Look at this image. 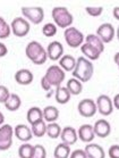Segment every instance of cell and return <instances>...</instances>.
<instances>
[{"label": "cell", "instance_id": "5bb4252c", "mask_svg": "<svg viewBox=\"0 0 119 158\" xmlns=\"http://www.w3.org/2000/svg\"><path fill=\"white\" fill-rule=\"evenodd\" d=\"M77 137L81 141L86 142V143H91L94 140V131L93 126L90 124H83L79 126V129L77 130Z\"/></svg>", "mask_w": 119, "mask_h": 158}, {"label": "cell", "instance_id": "44dd1931", "mask_svg": "<svg viewBox=\"0 0 119 158\" xmlns=\"http://www.w3.org/2000/svg\"><path fill=\"white\" fill-rule=\"evenodd\" d=\"M59 66L65 72H73L76 66V58L73 57L72 55H64L59 59Z\"/></svg>", "mask_w": 119, "mask_h": 158}, {"label": "cell", "instance_id": "8fae6325", "mask_svg": "<svg viewBox=\"0 0 119 158\" xmlns=\"http://www.w3.org/2000/svg\"><path fill=\"white\" fill-rule=\"evenodd\" d=\"M97 35L101 39L103 43H110L116 35V30L110 23H103L97 27Z\"/></svg>", "mask_w": 119, "mask_h": 158}, {"label": "cell", "instance_id": "9c48e42d", "mask_svg": "<svg viewBox=\"0 0 119 158\" xmlns=\"http://www.w3.org/2000/svg\"><path fill=\"white\" fill-rule=\"evenodd\" d=\"M77 110H78L79 115L83 116V117H93L95 114H97V104L95 101H93L90 98H85L83 100H81L78 102V106H77Z\"/></svg>", "mask_w": 119, "mask_h": 158}, {"label": "cell", "instance_id": "2e32d148", "mask_svg": "<svg viewBox=\"0 0 119 158\" xmlns=\"http://www.w3.org/2000/svg\"><path fill=\"white\" fill-rule=\"evenodd\" d=\"M14 135L17 138L18 140L23 141V142H29L30 140H32L33 133L32 130L30 129L27 125H25V124H18V125L15 126Z\"/></svg>", "mask_w": 119, "mask_h": 158}, {"label": "cell", "instance_id": "ba28073f", "mask_svg": "<svg viewBox=\"0 0 119 158\" xmlns=\"http://www.w3.org/2000/svg\"><path fill=\"white\" fill-rule=\"evenodd\" d=\"M14 129L9 124H4L0 126V151H6L13 144Z\"/></svg>", "mask_w": 119, "mask_h": 158}, {"label": "cell", "instance_id": "ee69618b", "mask_svg": "<svg viewBox=\"0 0 119 158\" xmlns=\"http://www.w3.org/2000/svg\"><path fill=\"white\" fill-rule=\"evenodd\" d=\"M116 35H117V38H118V41H119V26H118V29H117V31H116Z\"/></svg>", "mask_w": 119, "mask_h": 158}, {"label": "cell", "instance_id": "4fadbf2b", "mask_svg": "<svg viewBox=\"0 0 119 158\" xmlns=\"http://www.w3.org/2000/svg\"><path fill=\"white\" fill-rule=\"evenodd\" d=\"M93 131L99 138H107L111 133V125L105 119H97L93 125Z\"/></svg>", "mask_w": 119, "mask_h": 158}, {"label": "cell", "instance_id": "484cf974", "mask_svg": "<svg viewBox=\"0 0 119 158\" xmlns=\"http://www.w3.org/2000/svg\"><path fill=\"white\" fill-rule=\"evenodd\" d=\"M84 42L91 44L92 47H94L97 50H99L100 52H103L105 51V43L102 42L101 39L97 35V34H89V35L85 38V41Z\"/></svg>", "mask_w": 119, "mask_h": 158}, {"label": "cell", "instance_id": "f35d334b", "mask_svg": "<svg viewBox=\"0 0 119 158\" xmlns=\"http://www.w3.org/2000/svg\"><path fill=\"white\" fill-rule=\"evenodd\" d=\"M7 54H8L7 46H6L4 42H0V58L5 57V56H6Z\"/></svg>", "mask_w": 119, "mask_h": 158}, {"label": "cell", "instance_id": "b9f144b4", "mask_svg": "<svg viewBox=\"0 0 119 158\" xmlns=\"http://www.w3.org/2000/svg\"><path fill=\"white\" fill-rule=\"evenodd\" d=\"M113 61H115V64L117 65V67L119 69V52H116L115 56H113Z\"/></svg>", "mask_w": 119, "mask_h": 158}, {"label": "cell", "instance_id": "7c38bea8", "mask_svg": "<svg viewBox=\"0 0 119 158\" xmlns=\"http://www.w3.org/2000/svg\"><path fill=\"white\" fill-rule=\"evenodd\" d=\"M47 55L48 59L51 60H59L60 58L64 56V47H62L61 42L59 41H52L48 44L47 47Z\"/></svg>", "mask_w": 119, "mask_h": 158}, {"label": "cell", "instance_id": "ab89813d", "mask_svg": "<svg viewBox=\"0 0 119 158\" xmlns=\"http://www.w3.org/2000/svg\"><path fill=\"white\" fill-rule=\"evenodd\" d=\"M112 104H113V107H115L116 109H118V110H119V94L115 96L113 100H112Z\"/></svg>", "mask_w": 119, "mask_h": 158}, {"label": "cell", "instance_id": "4316f807", "mask_svg": "<svg viewBox=\"0 0 119 158\" xmlns=\"http://www.w3.org/2000/svg\"><path fill=\"white\" fill-rule=\"evenodd\" d=\"M70 146H67L65 143H59L57 147L54 148V158H69L70 156Z\"/></svg>", "mask_w": 119, "mask_h": 158}, {"label": "cell", "instance_id": "ffe728a7", "mask_svg": "<svg viewBox=\"0 0 119 158\" xmlns=\"http://www.w3.org/2000/svg\"><path fill=\"white\" fill-rule=\"evenodd\" d=\"M72 94H69V91L67 90L66 86H58L56 88V92H54V99L58 104L60 105H66L70 100Z\"/></svg>", "mask_w": 119, "mask_h": 158}, {"label": "cell", "instance_id": "836d02e7", "mask_svg": "<svg viewBox=\"0 0 119 158\" xmlns=\"http://www.w3.org/2000/svg\"><path fill=\"white\" fill-rule=\"evenodd\" d=\"M86 13L92 17H97V16H101L102 11H103V7H86L85 8Z\"/></svg>", "mask_w": 119, "mask_h": 158}, {"label": "cell", "instance_id": "f1b7e54d", "mask_svg": "<svg viewBox=\"0 0 119 158\" xmlns=\"http://www.w3.org/2000/svg\"><path fill=\"white\" fill-rule=\"evenodd\" d=\"M61 127L58 123H49L47 124V134L48 137L51 138V139H58L60 138V134H61Z\"/></svg>", "mask_w": 119, "mask_h": 158}, {"label": "cell", "instance_id": "6da1fadb", "mask_svg": "<svg viewBox=\"0 0 119 158\" xmlns=\"http://www.w3.org/2000/svg\"><path fill=\"white\" fill-rule=\"evenodd\" d=\"M94 73V66L92 61L85 57H78L76 59V66L73 71V77L78 80L79 82H89Z\"/></svg>", "mask_w": 119, "mask_h": 158}, {"label": "cell", "instance_id": "d6986e66", "mask_svg": "<svg viewBox=\"0 0 119 158\" xmlns=\"http://www.w3.org/2000/svg\"><path fill=\"white\" fill-rule=\"evenodd\" d=\"M81 51H82V54L85 56V58L86 59H89L90 61L92 60H97V58L100 57V55H101V52L99 50H97L94 47H92L91 44H89V43L84 42L82 46H81Z\"/></svg>", "mask_w": 119, "mask_h": 158}, {"label": "cell", "instance_id": "5b68a950", "mask_svg": "<svg viewBox=\"0 0 119 158\" xmlns=\"http://www.w3.org/2000/svg\"><path fill=\"white\" fill-rule=\"evenodd\" d=\"M64 38H65L66 43L68 44L70 48H79L85 41V38H84V34L78 29L76 27H68L64 31Z\"/></svg>", "mask_w": 119, "mask_h": 158}, {"label": "cell", "instance_id": "7a4b0ae2", "mask_svg": "<svg viewBox=\"0 0 119 158\" xmlns=\"http://www.w3.org/2000/svg\"><path fill=\"white\" fill-rule=\"evenodd\" d=\"M25 55L33 64L43 65L48 59L47 50L38 41H31L25 48Z\"/></svg>", "mask_w": 119, "mask_h": 158}, {"label": "cell", "instance_id": "cb8c5ba5", "mask_svg": "<svg viewBox=\"0 0 119 158\" xmlns=\"http://www.w3.org/2000/svg\"><path fill=\"white\" fill-rule=\"evenodd\" d=\"M42 113H43V119L46 122L54 123L59 118V110L54 106H47L42 110Z\"/></svg>", "mask_w": 119, "mask_h": 158}, {"label": "cell", "instance_id": "e0dca14e", "mask_svg": "<svg viewBox=\"0 0 119 158\" xmlns=\"http://www.w3.org/2000/svg\"><path fill=\"white\" fill-rule=\"evenodd\" d=\"M15 81L21 84V85H29L33 82L34 80V76H33V73L30 71V69H18L17 72L15 73Z\"/></svg>", "mask_w": 119, "mask_h": 158}, {"label": "cell", "instance_id": "4dcf8cb0", "mask_svg": "<svg viewBox=\"0 0 119 158\" xmlns=\"http://www.w3.org/2000/svg\"><path fill=\"white\" fill-rule=\"evenodd\" d=\"M10 34H11L10 25L6 22L5 18L0 17V40L7 39Z\"/></svg>", "mask_w": 119, "mask_h": 158}, {"label": "cell", "instance_id": "52a82bcc", "mask_svg": "<svg viewBox=\"0 0 119 158\" xmlns=\"http://www.w3.org/2000/svg\"><path fill=\"white\" fill-rule=\"evenodd\" d=\"M11 33L18 38H24L30 32V22L24 17H15L10 23Z\"/></svg>", "mask_w": 119, "mask_h": 158}, {"label": "cell", "instance_id": "f546056e", "mask_svg": "<svg viewBox=\"0 0 119 158\" xmlns=\"http://www.w3.org/2000/svg\"><path fill=\"white\" fill-rule=\"evenodd\" d=\"M33 151H34V146L30 144L29 142H25L18 148V156L19 158H32Z\"/></svg>", "mask_w": 119, "mask_h": 158}, {"label": "cell", "instance_id": "30bf717a", "mask_svg": "<svg viewBox=\"0 0 119 158\" xmlns=\"http://www.w3.org/2000/svg\"><path fill=\"white\" fill-rule=\"evenodd\" d=\"M95 104H97V111L101 115L109 116L112 114V111H113V104H112V100L110 99L109 96H107V94H100L97 98Z\"/></svg>", "mask_w": 119, "mask_h": 158}, {"label": "cell", "instance_id": "1f68e13d", "mask_svg": "<svg viewBox=\"0 0 119 158\" xmlns=\"http://www.w3.org/2000/svg\"><path fill=\"white\" fill-rule=\"evenodd\" d=\"M42 33L47 38H52L57 34V26L54 25V23H46L42 27Z\"/></svg>", "mask_w": 119, "mask_h": 158}, {"label": "cell", "instance_id": "3957f363", "mask_svg": "<svg viewBox=\"0 0 119 158\" xmlns=\"http://www.w3.org/2000/svg\"><path fill=\"white\" fill-rule=\"evenodd\" d=\"M51 16L54 22V25L65 30L70 27L74 21L72 13L66 7H54L51 11Z\"/></svg>", "mask_w": 119, "mask_h": 158}, {"label": "cell", "instance_id": "e575fe53", "mask_svg": "<svg viewBox=\"0 0 119 158\" xmlns=\"http://www.w3.org/2000/svg\"><path fill=\"white\" fill-rule=\"evenodd\" d=\"M9 90L7 89V86L0 85V104H5L6 100L9 97Z\"/></svg>", "mask_w": 119, "mask_h": 158}, {"label": "cell", "instance_id": "60d3db41", "mask_svg": "<svg viewBox=\"0 0 119 158\" xmlns=\"http://www.w3.org/2000/svg\"><path fill=\"white\" fill-rule=\"evenodd\" d=\"M112 15H113V17L119 21V7H115L113 8V10H112Z\"/></svg>", "mask_w": 119, "mask_h": 158}, {"label": "cell", "instance_id": "74e56055", "mask_svg": "<svg viewBox=\"0 0 119 158\" xmlns=\"http://www.w3.org/2000/svg\"><path fill=\"white\" fill-rule=\"evenodd\" d=\"M41 86H42V89H43L44 91H48V92H51V91H52V86L47 82V80L44 79V77L41 79Z\"/></svg>", "mask_w": 119, "mask_h": 158}, {"label": "cell", "instance_id": "9a60e30c", "mask_svg": "<svg viewBox=\"0 0 119 158\" xmlns=\"http://www.w3.org/2000/svg\"><path fill=\"white\" fill-rule=\"evenodd\" d=\"M60 139H61L62 143L67 144V146H73L76 143V141L78 139L77 137V131L72 126H66L61 130V134H60Z\"/></svg>", "mask_w": 119, "mask_h": 158}, {"label": "cell", "instance_id": "8d00e7d4", "mask_svg": "<svg viewBox=\"0 0 119 158\" xmlns=\"http://www.w3.org/2000/svg\"><path fill=\"white\" fill-rule=\"evenodd\" d=\"M69 158H87V157L84 150H82V149H76V150L70 152Z\"/></svg>", "mask_w": 119, "mask_h": 158}, {"label": "cell", "instance_id": "d4e9b609", "mask_svg": "<svg viewBox=\"0 0 119 158\" xmlns=\"http://www.w3.org/2000/svg\"><path fill=\"white\" fill-rule=\"evenodd\" d=\"M66 88H67V90H68L69 94H72V96H78L83 91V83L79 82L78 80L72 77V79L68 80Z\"/></svg>", "mask_w": 119, "mask_h": 158}, {"label": "cell", "instance_id": "83f0119b", "mask_svg": "<svg viewBox=\"0 0 119 158\" xmlns=\"http://www.w3.org/2000/svg\"><path fill=\"white\" fill-rule=\"evenodd\" d=\"M32 130L33 135L36 138H42L47 133V124H46V121L44 119H41L39 122L34 123L31 127Z\"/></svg>", "mask_w": 119, "mask_h": 158}, {"label": "cell", "instance_id": "7bdbcfd3", "mask_svg": "<svg viewBox=\"0 0 119 158\" xmlns=\"http://www.w3.org/2000/svg\"><path fill=\"white\" fill-rule=\"evenodd\" d=\"M4 124H5V116H4V114L0 111V126L4 125Z\"/></svg>", "mask_w": 119, "mask_h": 158}, {"label": "cell", "instance_id": "ac0fdd59", "mask_svg": "<svg viewBox=\"0 0 119 158\" xmlns=\"http://www.w3.org/2000/svg\"><path fill=\"white\" fill-rule=\"evenodd\" d=\"M85 154H86L87 158H105V152L103 150V148L101 146H99L97 143H87L85 149Z\"/></svg>", "mask_w": 119, "mask_h": 158}, {"label": "cell", "instance_id": "d590c367", "mask_svg": "<svg viewBox=\"0 0 119 158\" xmlns=\"http://www.w3.org/2000/svg\"><path fill=\"white\" fill-rule=\"evenodd\" d=\"M109 157L110 158H119V146L118 144H112L109 148Z\"/></svg>", "mask_w": 119, "mask_h": 158}, {"label": "cell", "instance_id": "7402d4cb", "mask_svg": "<svg viewBox=\"0 0 119 158\" xmlns=\"http://www.w3.org/2000/svg\"><path fill=\"white\" fill-rule=\"evenodd\" d=\"M5 107H6V109L9 111H16L19 109V107H21V105H22V100H21V98H19V96L16 94H9V97H8V99L6 100V102H5Z\"/></svg>", "mask_w": 119, "mask_h": 158}, {"label": "cell", "instance_id": "603a6c76", "mask_svg": "<svg viewBox=\"0 0 119 158\" xmlns=\"http://www.w3.org/2000/svg\"><path fill=\"white\" fill-rule=\"evenodd\" d=\"M26 119L27 122L33 125L34 123L39 122L41 119H43V113H42V109L39 107H31L27 110V114H26Z\"/></svg>", "mask_w": 119, "mask_h": 158}, {"label": "cell", "instance_id": "d6a6232c", "mask_svg": "<svg viewBox=\"0 0 119 158\" xmlns=\"http://www.w3.org/2000/svg\"><path fill=\"white\" fill-rule=\"evenodd\" d=\"M32 158H47V150L42 144H35Z\"/></svg>", "mask_w": 119, "mask_h": 158}, {"label": "cell", "instance_id": "8992f818", "mask_svg": "<svg viewBox=\"0 0 119 158\" xmlns=\"http://www.w3.org/2000/svg\"><path fill=\"white\" fill-rule=\"evenodd\" d=\"M22 14L26 21L33 24H41L44 19V10L42 7H22Z\"/></svg>", "mask_w": 119, "mask_h": 158}, {"label": "cell", "instance_id": "277c9868", "mask_svg": "<svg viewBox=\"0 0 119 158\" xmlns=\"http://www.w3.org/2000/svg\"><path fill=\"white\" fill-rule=\"evenodd\" d=\"M65 71L60 67V66H57V65H52L50 67H48L47 72L44 74V79L47 80V82L50 84L52 88L56 86L61 85V83L64 82V80H65Z\"/></svg>", "mask_w": 119, "mask_h": 158}]
</instances>
